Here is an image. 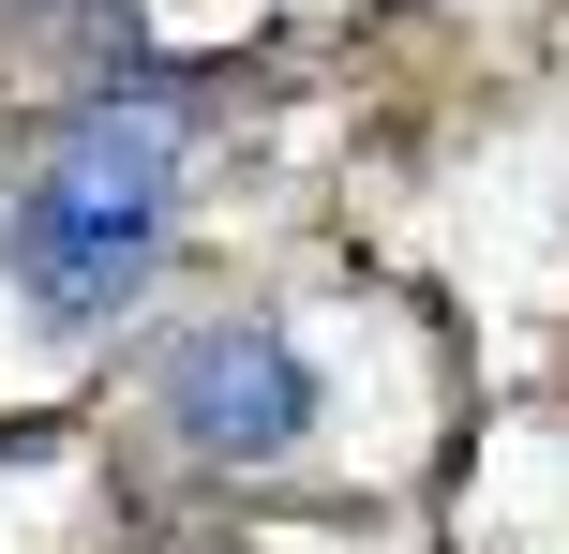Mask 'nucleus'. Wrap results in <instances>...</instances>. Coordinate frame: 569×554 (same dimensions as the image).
<instances>
[{
    "mask_svg": "<svg viewBox=\"0 0 569 554\" xmlns=\"http://www.w3.org/2000/svg\"><path fill=\"white\" fill-rule=\"evenodd\" d=\"M180 180L196 165H180L166 105H76L16 165V195H0V285H16V315L46 345H90V330H120L150 300V270L180 240Z\"/></svg>",
    "mask_w": 569,
    "mask_h": 554,
    "instance_id": "1",
    "label": "nucleus"
},
{
    "mask_svg": "<svg viewBox=\"0 0 569 554\" xmlns=\"http://www.w3.org/2000/svg\"><path fill=\"white\" fill-rule=\"evenodd\" d=\"M150 405H166V435L196 450V465H300L315 420H330V375H315V345L270 315V300H226V315H196L166 360H150Z\"/></svg>",
    "mask_w": 569,
    "mask_h": 554,
    "instance_id": "2",
    "label": "nucleus"
}]
</instances>
